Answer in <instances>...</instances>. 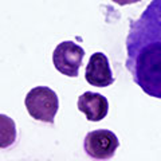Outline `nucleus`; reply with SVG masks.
Returning <instances> with one entry per match:
<instances>
[{"mask_svg": "<svg viewBox=\"0 0 161 161\" xmlns=\"http://www.w3.org/2000/svg\"><path fill=\"white\" fill-rule=\"evenodd\" d=\"M119 147V141L112 130L97 129L89 132L83 141V149L89 157L98 161L110 160Z\"/></svg>", "mask_w": 161, "mask_h": 161, "instance_id": "7ed1b4c3", "label": "nucleus"}, {"mask_svg": "<svg viewBox=\"0 0 161 161\" xmlns=\"http://www.w3.org/2000/svg\"><path fill=\"white\" fill-rule=\"evenodd\" d=\"M24 105L32 118L42 122L54 124L55 115L59 109V99L53 89L38 86L27 93Z\"/></svg>", "mask_w": 161, "mask_h": 161, "instance_id": "f03ea898", "label": "nucleus"}, {"mask_svg": "<svg viewBox=\"0 0 161 161\" xmlns=\"http://www.w3.org/2000/svg\"><path fill=\"white\" fill-rule=\"evenodd\" d=\"M16 125L6 114H0V149L12 147L16 141Z\"/></svg>", "mask_w": 161, "mask_h": 161, "instance_id": "0eeeda50", "label": "nucleus"}, {"mask_svg": "<svg viewBox=\"0 0 161 161\" xmlns=\"http://www.w3.org/2000/svg\"><path fill=\"white\" fill-rule=\"evenodd\" d=\"M85 50L71 40L59 43L53 53V63L59 73L67 77H78Z\"/></svg>", "mask_w": 161, "mask_h": 161, "instance_id": "20e7f679", "label": "nucleus"}, {"mask_svg": "<svg viewBox=\"0 0 161 161\" xmlns=\"http://www.w3.org/2000/svg\"><path fill=\"white\" fill-rule=\"evenodd\" d=\"M85 78L87 83L95 87H108L114 82L109 59L103 53H94L90 57L85 70Z\"/></svg>", "mask_w": 161, "mask_h": 161, "instance_id": "39448f33", "label": "nucleus"}, {"mask_svg": "<svg viewBox=\"0 0 161 161\" xmlns=\"http://www.w3.org/2000/svg\"><path fill=\"white\" fill-rule=\"evenodd\" d=\"M125 46L133 82L161 99V0H152L140 18L130 20Z\"/></svg>", "mask_w": 161, "mask_h": 161, "instance_id": "f257e3e1", "label": "nucleus"}, {"mask_svg": "<svg viewBox=\"0 0 161 161\" xmlns=\"http://www.w3.org/2000/svg\"><path fill=\"white\" fill-rule=\"evenodd\" d=\"M115 4L118 6H128V4H134V3H140L141 0H113Z\"/></svg>", "mask_w": 161, "mask_h": 161, "instance_id": "6e6552de", "label": "nucleus"}, {"mask_svg": "<svg viewBox=\"0 0 161 161\" xmlns=\"http://www.w3.org/2000/svg\"><path fill=\"white\" fill-rule=\"evenodd\" d=\"M78 109L92 122L102 121L108 115L109 102L102 94L86 92L78 98Z\"/></svg>", "mask_w": 161, "mask_h": 161, "instance_id": "423d86ee", "label": "nucleus"}]
</instances>
